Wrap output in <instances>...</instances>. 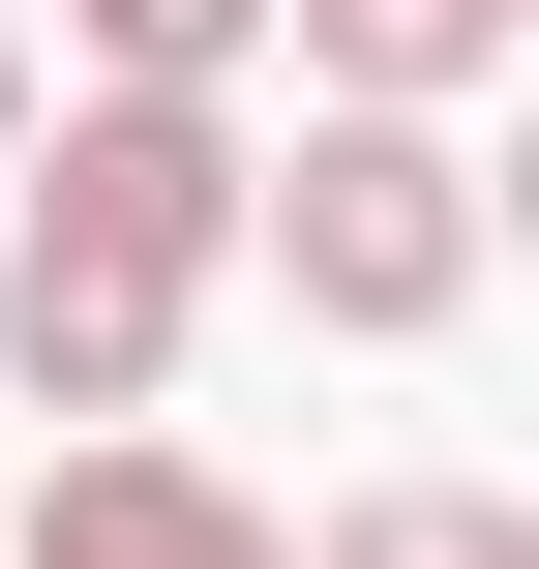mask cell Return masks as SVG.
I'll use <instances>...</instances> for the list:
<instances>
[{
	"label": "cell",
	"instance_id": "1",
	"mask_svg": "<svg viewBox=\"0 0 539 569\" xmlns=\"http://www.w3.org/2000/svg\"><path fill=\"white\" fill-rule=\"evenodd\" d=\"M240 180H270L240 90H60L0 150V390L30 420H150L210 270H240Z\"/></svg>",
	"mask_w": 539,
	"mask_h": 569
},
{
	"label": "cell",
	"instance_id": "7",
	"mask_svg": "<svg viewBox=\"0 0 539 569\" xmlns=\"http://www.w3.org/2000/svg\"><path fill=\"white\" fill-rule=\"evenodd\" d=\"M0 150H30V30H0Z\"/></svg>",
	"mask_w": 539,
	"mask_h": 569
},
{
	"label": "cell",
	"instance_id": "4",
	"mask_svg": "<svg viewBox=\"0 0 539 569\" xmlns=\"http://www.w3.org/2000/svg\"><path fill=\"white\" fill-rule=\"evenodd\" d=\"M270 60H300V90L450 120V90H510V60H539V0H270Z\"/></svg>",
	"mask_w": 539,
	"mask_h": 569
},
{
	"label": "cell",
	"instance_id": "2",
	"mask_svg": "<svg viewBox=\"0 0 539 569\" xmlns=\"http://www.w3.org/2000/svg\"><path fill=\"white\" fill-rule=\"evenodd\" d=\"M240 270H270L300 330L420 360V330L480 300V150H450V120H390V90H300V180H240Z\"/></svg>",
	"mask_w": 539,
	"mask_h": 569
},
{
	"label": "cell",
	"instance_id": "3",
	"mask_svg": "<svg viewBox=\"0 0 539 569\" xmlns=\"http://www.w3.org/2000/svg\"><path fill=\"white\" fill-rule=\"evenodd\" d=\"M0 569H300L180 420H60V480H0Z\"/></svg>",
	"mask_w": 539,
	"mask_h": 569
},
{
	"label": "cell",
	"instance_id": "6",
	"mask_svg": "<svg viewBox=\"0 0 539 569\" xmlns=\"http://www.w3.org/2000/svg\"><path fill=\"white\" fill-rule=\"evenodd\" d=\"M60 60H90V90H240L270 0H60Z\"/></svg>",
	"mask_w": 539,
	"mask_h": 569
},
{
	"label": "cell",
	"instance_id": "5",
	"mask_svg": "<svg viewBox=\"0 0 539 569\" xmlns=\"http://www.w3.org/2000/svg\"><path fill=\"white\" fill-rule=\"evenodd\" d=\"M300 569H539V510H510V480H360Z\"/></svg>",
	"mask_w": 539,
	"mask_h": 569
}]
</instances>
